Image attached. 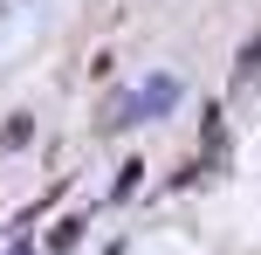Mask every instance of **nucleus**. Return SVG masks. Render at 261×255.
Returning <instances> with one entry per match:
<instances>
[{
  "mask_svg": "<svg viewBox=\"0 0 261 255\" xmlns=\"http://www.w3.org/2000/svg\"><path fill=\"white\" fill-rule=\"evenodd\" d=\"M172 104H179V76H151V83H138V90L110 97L103 124L110 131H117V124H144V118H158V110H172Z\"/></svg>",
  "mask_w": 261,
  "mask_h": 255,
  "instance_id": "f257e3e1",
  "label": "nucleus"
},
{
  "mask_svg": "<svg viewBox=\"0 0 261 255\" xmlns=\"http://www.w3.org/2000/svg\"><path fill=\"white\" fill-rule=\"evenodd\" d=\"M241 76H261V41H254L248 55H241Z\"/></svg>",
  "mask_w": 261,
  "mask_h": 255,
  "instance_id": "f03ea898",
  "label": "nucleus"
}]
</instances>
